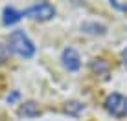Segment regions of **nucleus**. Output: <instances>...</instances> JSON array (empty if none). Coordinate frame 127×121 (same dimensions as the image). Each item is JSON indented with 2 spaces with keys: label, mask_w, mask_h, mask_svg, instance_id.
I'll use <instances>...</instances> for the list:
<instances>
[{
  "label": "nucleus",
  "mask_w": 127,
  "mask_h": 121,
  "mask_svg": "<svg viewBox=\"0 0 127 121\" xmlns=\"http://www.w3.org/2000/svg\"><path fill=\"white\" fill-rule=\"evenodd\" d=\"M7 48L9 51H13L15 55H19L20 59H32L35 53V46L33 42L30 40V37L26 35L24 31L17 29L9 35V40H7Z\"/></svg>",
  "instance_id": "1"
},
{
  "label": "nucleus",
  "mask_w": 127,
  "mask_h": 121,
  "mask_svg": "<svg viewBox=\"0 0 127 121\" xmlns=\"http://www.w3.org/2000/svg\"><path fill=\"white\" fill-rule=\"evenodd\" d=\"M105 110L116 118H125L127 116V97L122 94H109L105 99Z\"/></svg>",
  "instance_id": "2"
},
{
  "label": "nucleus",
  "mask_w": 127,
  "mask_h": 121,
  "mask_svg": "<svg viewBox=\"0 0 127 121\" xmlns=\"http://www.w3.org/2000/svg\"><path fill=\"white\" fill-rule=\"evenodd\" d=\"M30 17V19H35V20H50L52 17L55 15V9L52 4L48 2H37L33 6H30L28 9H24L22 17Z\"/></svg>",
  "instance_id": "3"
},
{
  "label": "nucleus",
  "mask_w": 127,
  "mask_h": 121,
  "mask_svg": "<svg viewBox=\"0 0 127 121\" xmlns=\"http://www.w3.org/2000/svg\"><path fill=\"white\" fill-rule=\"evenodd\" d=\"M61 60H63V66L66 68L68 72H76V70H79V66H81L79 55H77V51L74 50V48H66V50H63Z\"/></svg>",
  "instance_id": "4"
},
{
  "label": "nucleus",
  "mask_w": 127,
  "mask_h": 121,
  "mask_svg": "<svg viewBox=\"0 0 127 121\" xmlns=\"http://www.w3.org/2000/svg\"><path fill=\"white\" fill-rule=\"evenodd\" d=\"M20 17H22V13H20V11H17L15 7L7 6V7H4V19H2V22L6 26H13V24H17L20 20Z\"/></svg>",
  "instance_id": "5"
},
{
  "label": "nucleus",
  "mask_w": 127,
  "mask_h": 121,
  "mask_svg": "<svg viewBox=\"0 0 127 121\" xmlns=\"http://www.w3.org/2000/svg\"><path fill=\"white\" fill-rule=\"evenodd\" d=\"M39 114V108L37 105H35L33 101L30 103H24L22 106H20V116H26V118H32V116H37Z\"/></svg>",
  "instance_id": "6"
},
{
  "label": "nucleus",
  "mask_w": 127,
  "mask_h": 121,
  "mask_svg": "<svg viewBox=\"0 0 127 121\" xmlns=\"http://www.w3.org/2000/svg\"><path fill=\"white\" fill-rule=\"evenodd\" d=\"M92 70L98 73V75H103V77H107L109 75V66L103 62L101 59H96V60H92Z\"/></svg>",
  "instance_id": "7"
},
{
  "label": "nucleus",
  "mask_w": 127,
  "mask_h": 121,
  "mask_svg": "<svg viewBox=\"0 0 127 121\" xmlns=\"http://www.w3.org/2000/svg\"><path fill=\"white\" fill-rule=\"evenodd\" d=\"M7 57H9V48H7L6 44H2V42H0V64L6 62Z\"/></svg>",
  "instance_id": "8"
},
{
  "label": "nucleus",
  "mask_w": 127,
  "mask_h": 121,
  "mask_svg": "<svg viewBox=\"0 0 127 121\" xmlns=\"http://www.w3.org/2000/svg\"><path fill=\"white\" fill-rule=\"evenodd\" d=\"M81 108H83V105H81V103H68L66 112H72V114H76V112H79Z\"/></svg>",
  "instance_id": "9"
},
{
  "label": "nucleus",
  "mask_w": 127,
  "mask_h": 121,
  "mask_svg": "<svg viewBox=\"0 0 127 121\" xmlns=\"http://www.w3.org/2000/svg\"><path fill=\"white\" fill-rule=\"evenodd\" d=\"M112 7H116V9L120 11H127V2H122V0H114V2H111Z\"/></svg>",
  "instance_id": "10"
},
{
  "label": "nucleus",
  "mask_w": 127,
  "mask_h": 121,
  "mask_svg": "<svg viewBox=\"0 0 127 121\" xmlns=\"http://www.w3.org/2000/svg\"><path fill=\"white\" fill-rule=\"evenodd\" d=\"M122 60H124V66L127 68V48L122 51Z\"/></svg>",
  "instance_id": "11"
},
{
  "label": "nucleus",
  "mask_w": 127,
  "mask_h": 121,
  "mask_svg": "<svg viewBox=\"0 0 127 121\" xmlns=\"http://www.w3.org/2000/svg\"><path fill=\"white\" fill-rule=\"evenodd\" d=\"M19 97V92H15V94H11L9 97H7V103H11V101H15V99Z\"/></svg>",
  "instance_id": "12"
}]
</instances>
